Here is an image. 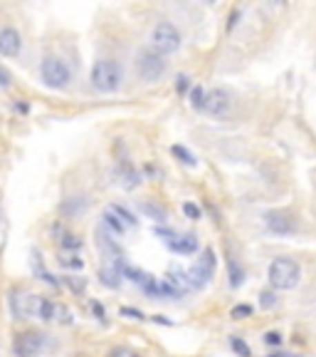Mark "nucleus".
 <instances>
[{
  "instance_id": "nucleus-1",
  "label": "nucleus",
  "mask_w": 316,
  "mask_h": 357,
  "mask_svg": "<svg viewBox=\"0 0 316 357\" xmlns=\"http://www.w3.org/2000/svg\"><path fill=\"white\" fill-rule=\"evenodd\" d=\"M89 82L92 87L99 92V95H114L119 92L124 84V70L117 60H97L92 67V75H89Z\"/></svg>"
},
{
  "instance_id": "nucleus-2",
  "label": "nucleus",
  "mask_w": 316,
  "mask_h": 357,
  "mask_svg": "<svg viewBox=\"0 0 316 357\" xmlns=\"http://www.w3.org/2000/svg\"><path fill=\"white\" fill-rule=\"evenodd\" d=\"M267 280H270L272 291H294L302 280V268L294 258L279 256L267 268Z\"/></svg>"
},
{
  "instance_id": "nucleus-3",
  "label": "nucleus",
  "mask_w": 316,
  "mask_h": 357,
  "mask_svg": "<svg viewBox=\"0 0 316 357\" xmlns=\"http://www.w3.org/2000/svg\"><path fill=\"white\" fill-rule=\"evenodd\" d=\"M181 45H183L181 30L170 23V20H161V23L153 25L151 35H148V48L151 50H156L158 55L168 57V55L178 53Z\"/></svg>"
},
{
  "instance_id": "nucleus-4",
  "label": "nucleus",
  "mask_w": 316,
  "mask_h": 357,
  "mask_svg": "<svg viewBox=\"0 0 316 357\" xmlns=\"http://www.w3.org/2000/svg\"><path fill=\"white\" fill-rule=\"evenodd\" d=\"M134 62H136L139 77L148 84L158 82V80L168 72V60H166L164 55H158L156 50H151V48H141L139 53H136Z\"/></svg>"
},
{
  "instance_id": "nucleus-5",
  "label": "nucleus",
  "mask_w": 316,
  "mask_h": 357,
  "mask_svg": "<svg viewBox=\"0 0 316 357\" xmlns=\"http://www.w3.org/2000/svg\"><path fill=\"white\" fill-rule=\"evenodd\" d=\"M40 77L50 89H65L72 82V67L57 55H47L40 62Z\"/></svg>"
},
{
  "instance_id": "nucleus-6",
  "label": "nucleus",
  "mask_w": 316,
  "mask_h": 357,
  "mask_svg": "<svg viewBox=\"0 0 316 357\" xmlns=\"http://www.w3.org/2000/svg\"><path fill=\"white\" fill-rule=\"evenodd\" d=\"M40 305H42V295L28 291H12L10 293V313L18 320H30V318L40 315Z\"/></svg>"
},
{
  "instance_id": "nucleus-7",
  "label": "nucleus",
  "mask_w": 316,
  "mask_h": 357,
  "mask_svg": "<svg viewBox=\"0 0 316 357\" xmlns=\"http://www.w3.org/2000/svg\"><path fill=\"white\" fill-rule=\"evenodd\" d=\"M235 107V95L228 87H215L208 92V102H205V112L215 119H228Z\"/></svg>"
},
{
  "instance_id": "nucleus-8",
  "label": "nucleus",
  "mask_w": 316,
  "mask_h": 357,
  "mask_svg": "<svg viewBox=\"0 0 316 357\" xmlns=\"http://www.w3.org/2000/svg\"><path fill=\"white\" fill-rule=\"evenodd\" d=\"M264 226L275 236H294L299 231V221L289 211H267L264 214Z\"/></svg>"
},
{
  "instance_id": "nucleus-9",
  "label": "nucleus",
  "mask_w": 316,
  "mask_h": 357,
  "mask_svg": "<svg viewBox=\"0 0 316 357\" xmlns=\"http://www.w3.org/2000/svg\"><path fill=\"white\" fill-rule=\"evenodd\" d=\"M42 347H45V335L37 330H25L12 342V350L18 357H37Z\"/></svg>"
},
{
  "instance_id": "nucleus-10",
  "label": "nucleus",
  "mask_w": 316,
  "mask_h": 357,
  "mask_svg": "<svg viewBox=\"0 0 316 357\" xmlns=\"http://www.w3.org/2000/svg\"><path fill=\"white\" fill-rule=\"evenodd\" d=\"M20 48H23V37L15 28L6 25V28H0V55L3 57H18Z\"/></svg>"
},
{
  "instance_id": "nucleus-11",
  "label": "nucleus",
  "mask_w": 316,
  "mask_h": 357,
  "mask_svg": "<svg viewBox=\"0 0 316 357\" xmlns=\"http://www.w3.org/2000/svg\"><path fill=\"white\" fill-rule=\"evenodd\" d=\"M117 176H119V184H121L126 191H134L136 186L144 181V174H141V169H136L129 159H121L117 164Z\"/></svg>"
},
{
  "instance_id": "nucleus-12",
  "label": "nucleus",
  "mask_w": 316,
  "mask_h": 357,
  "mask_svg": "<svg viewBox=\"0 0 316 357\" xmlns=\"http://www.w3.org/2000/svg\"><path fill=\"white\" fill-rule=\"evenodd\" d=\"M168 246L173 253H178V256H193V253H198V236H193V233H183V236H178L173 241H168Z\"/></svg>"
},
{
  "instance_id": "nucleus-13",
  "label": "nucleus",
  "mask_w": 316,
  "mask_h": 357,
  "mask_svg": "<svg viewBox=\"0 0 316 357\" xmlns=\"http://www.w3.org/2000/svg\"><path fill=\"white\" fill-rule=\"evenodd\" d=\"M141 214H146L148 219H153L156 223H168V208L164 206V203H158L156 199H146V201L139 203Z\"/></svg>"
},
{
  "instance_id": "nucleus-14",
  "label": "nucleus",
  "mask_w": 316,
  "mask_h": 357,
  "mask_svg": "<svg viewBox=\"0 0 316 357\" xmlns=\"http://www.w3.org/2000/svg\"><path fill=\"white\" fill-rule=\"evenodd\" d=\"M55 233H57V241H59V246L65 250H70V253H77V250L82 248L84 246V241L77 233H70V231H65V228L59 226V223H55V228H52Z\"/></svg>"
},
{
  "instance_id": "nucleus-15",
  "label": "nucleus",
  "mask_w": 316,
  "mask_h": 357,
  "mask_svg": "<svg viewBox=\"0 0 316 357\" xmlns=\"http://www.w3.org/2000/svg\"><path fill=\"white\" fill-rule=\"evenodd\" d=\"M213 275L208 273V271H203V268L195 263V266H190V271H188V283H190V288H205L208 283H210Z\"/></svg>"
},
{
  "instance_id": "nucleus-16",
  "label": "nucleus",
  "mask_w": 316,
  "mask_h": 357,
  "mask_svg": "<svg viewBox=\"0 0 316 357\" xmlns=\"http://www.w3.org/2000/svg\"><path fill=\"white\" fill-rule=\"evenodd\" d=\"M99 280H101V286L117 291V288L121 286V273H119L114 266L112 268H101V271H99Z\"/></svg>"
},
{
  "instance_id": "nucleus-17",
  "label": "nucleus",
  "mask_w": 316,
  "mask_h": 357,
  "mask_svg": "<svg viewBox=\"0 0 316 357\" xmlns=\"http://www.w3.org/2000/svg\"><path fill=\"white\" fill-rule=\"evenodd\" d=\"M188 97H190V107H193L195 112H205V102H208V92H205V87L195 84V87H190Z\"/></svg>"
},
{
  "instance_id": "nucleus-18",
  "label": "nucleus",
  "mask_w": 316,
  "mask_h": 357,
  "mask_svg": "<svg viewBox=\"0 0 316 357\" xmlns=\"http://www.w3.org/2000/svg\"><path fill=\"white\" fill-rule=\"evenodd\" d=\"M109 211H112V214H117L119 221H121V223L126 228H134L136 223H139V219H136V216L131 214V211L126 206H121V203H112V206H109Z\"/></svg>"
},
{
  "instance_id": "nucleus-19",
  "label": "nucleus",
  "mask_w": 316,
  "mask_h": 357,
  "mask_svg": "<svg viewBox=\"0 0 316 357\" xmlns=\"http://www.w3.org/2000/svg\"><path fill=\"white\" fill-rule=\"evenodd\" d=\"M170 152H173V156H178V161H181V164H186V167H198V159H195V154L193 152H190V149H186L183 147V144H173V147H170Z\"/></svg>"
},
{
  "instance_id": "nucleus-20",
  "label": "nucleus",
  "mask_w": 316,
  "mask_h": 357,
  "mask_svg": "<svg viewBox=\"0 0 316 357\" xmlns=\"http://www.w3.org/2000/svg\"><path fill=\"white\" fill-rule=\"evenodd\" d=\"M228 271H230V288H240L245 283V271L235 258H228Z\"/></svg>"
},
{
  "instance_id": "nucleus-21",
  "label": "nucleus",
  "mask_w": 316,
  "mask_h": 357,
  "mask_svg": "<svg viewBox=\"0 0 316 357\" xmlns=\"http://www.w3.org/2000/svg\"><path fill=\"white\" fill-rule=\"evenodd\" d=\"M101 219H104V226L109 228V231H112L114 236H121V233L126 231V226H124L121 221H119V216H117V214H112L109 208H106V211H104V216H101Z\"/></svg>"
},
{
  "instance_id": "nucleus-22",
  "label": "nucleus",
  "mask_w": 316,
  "mask_h": 357,
  "mask_svg": "<svg viewBox=\"0 0 316 357\" xmlns=\"http://www.w3.org/2000/svg\"><path fill=\"white\" fill-rule=\"evenodd\" d=\"M198 266L203 268V271H208V273H215V266H217V258H215V250L213 248H205L203 253H200L198 258Z\"/></svg>"
},
{
  "instance_id": "nucleus-23",
  "label": "nucleus",
  "mask_w": 316,
  "mask_h": 357,
  "mask_svg": "<svg viewBox=\"0 0 316 357\" xmlns=\"http://www.w3.org/2000/svg\"><path fill=\"white\" fill-rule=\"evenodd\" d=\"M52 322H59V325H72L75 322V315H72V310L62 303H55V318Z\"/></svg>"
},
{
  "instance_id": "nucleus-24",
  "label": "nucleus",
  "mask_w": 316,
  "mask_h": 357,
  "mask_svg": "<svg viewBox=\"0 0 316 357\" xmlns=\"http://www.w3.org/2000/svg\"><path fill=\"white\" fill-rule=\"evenodd\" d=\"M62 283H65L72 293H77V295H82V293L87 291V278H75V275H67V278H62Z\"/></svg>"
},
{
  "instance_id": "nucleus-25",
  "label": "nucleus",
  "mask_w": 316,
  "mask_h": 357,
  "mask_svg": "<svg viewBox=\"0 0 316 357\" xmlns=\"http://www.w3.org/2000/svg\"><path fill=\"white\" fill-rule=\"evenodd\" d=\"M277 303H279V298H277V291H262V293H259V308H262V310L277 308Z\"/></svg>"
},
{
  "instance_id": "nucleus-26",
  "label": "nucleus",
  "mask_w": 316,
  "mask_h": 357,
  "mask_svg": "<svg viewBox=\"0 0 316 357\" xmlns=\"http://www.w3.org/2000/svg\"><path fill=\"white\" fill-rule=\"evenodd\" d=\"M230 347H233V350L237 352L240 357H252L250 345H247V342L242 338H237V335H233V338H230Z\"/></svg>"
},
{
  "instance_id": "nucleus-27",
  "label": "nucleus",
  "mask_w": 316,
  "mask_h": 357,
  "mask_svg": "<svg viewBox=\"0 0 316 357\" xmlns=\"http://www.w3.org/2000/svg\"><path fill=\"white\" fill-rule=\"evenodd\" d=\"M106 357H141V355L129 345H114L112 350L106 352Z\"/></svg>"
},
{
  "instance_id": "nucleus-28",
  "label": "nucleus",
  "mask_w": 316,
  "mask_h": 357,
  "mask_svg": "<svg viewBox=\"0 0 316 357\" xmlns=\"http://www.w3.org/2000/svg\"><path fill=\"white\" fill-rule=\"evenodd\" d=\"M40 320H45V322H52V318H55V303L52 300H47V298H42V305H40Z\"/></svg>"
},
{
  "instance_id": "nucleus-29",
  "label": "nucleus",
  "mask_w": 316,
  "mask_h": 357,
  "mask_svg": "<svg viewBox=\"0 0 316 357\" xmlns=\"http://www.w3.org/2000/svg\"><path fill=\"white\" fill-rule=\"evenodd\" d=\"M183 214H186L190 221H200V219H203V208H200L198 203H193V201H186V203H183Z\"/></svg>"
},
{
  "instance_id": "nucleus-30",
  "label": "nucleus",
  "mask_w": 316,
  "mask_h": 357,
  "mask_svg": "<svg viewBox=\"0 0 316 357\" xmlns=\"http://www.w3.org/2000/svg\"><path fill=\"white\" fill-rule=\"evenodd\" d=\"M59 266L72 268V271H79V268L84 266V261L82 258H77L75 253H70V256H59Z\"/></svg>"
},
{
  "instance_id": "nucleus-31",
  "label": "nucleus",
  "mask_w": 316,
  "mask_h": 357,
  "mask_svg": "<svg viewBox=\"0 0 316 357\" xmlns=\"http://www.w3.org/2000/svg\"><path fill=\"white\" fill-rule=\"evenodd\" d=\"M230 315H233L235 320H245V318H250V315H252V305H247V303L235 305V308L230 310Z\"/></svg>"
},
{
  "instance_id": "nucleus-32",
  "label": "nucleus",
  "mask_w": 316,
  "mask_h": 357,
  "mask_svg": "<svg viewBox=\"0 0 316 357\" xmlns=\"http://www.w3.org/2000/svg\"><path fill=\"white\" fill-rule=\"evenodd\" d=\"M264 345H270V347H277L279 350V345H282V333L279 330H270V333H264Z\"/></svg>"
},
{
  "instance_id": "nucleus-33",
  "label": "nucleus",
  "mask_w": 316,
  "mask_h": 357,
  "mask_svg": "<svg viewBox=\"0 0 316 357\" xmlns=\"http://www.w3.org/2000/svg\"><path fill=\"white\" fill-rule=\"evenodd\" d=\"M176 92L178 95H188V92H190V82H188L186 75H178L176 77Z\"/></svg>"
},
{
  "instance_id": "nucleus-34",
  "label": "nucleus",
  "mask_w": 316,
  "mask_h": 357,
  "mask_svg": "<svg viewBox=\"0 0 316 357\" xmlns=\"http://www.w3.org/2000/svg\"><path fill=\"white\" fill-rule=\"evenodd\" d=\"M121 315L131 318V320H146V318H144V313H141V310L129 308V305H126V308H121Z\"/></svg>"
},
{
  "instance_id": "nucleus-35",
  "label": "nucleus",
  "mask_w": 316,
  "mask_h": 357,
  "mask_svg": "<svg viewBox=\"0 0 316 357\" xmlns=\"http://www.w3.org/2000/svg\"><path fill=\"white\" fill-rule=\"evenodd\" d=\"M89 308H92V313L97 318H99V320H106V313H104V305L101 303H97V300H92V303H89Z\"/></svg>"
},
{
  "instance_id": "nucleus-36",
  "label": "nucleus",
  "mask_w": 316,
  "mask_h": 357,
  "mask_svg": "<svg viewBox=\"0 0 316 357\" xmlns=\"http://www.w3.org/2000/svg\"><path fill=\"white\" fill-rule=\"evenodd\" d=\"M10 82H12L10 72L3 70V67H0V87H10Z\"/></svg>"
},
{
  "instance_id": "nucleus-37",
  "label": "nucleus",
  "mask_w": 316,
  "mask_h": 357,
  "mask_svg": "<svg viewBox=\"0 0 316 357\" xmlns=\"http://www.w3.org/2000/svg\"><path fill=\"white\" fill-rule=\"evenodd\" d=\"M267 357H302L299 352H287V350H275V352H270Z\"/></svg>"
},
{
  "instance_id": "nucleus-38",
  "label": "nucleus",
  "mask_w": 316,
  "mask_h": 357,
  "mask_svg": "<svg viewBox=\"0 0 316 357\" xmlns=\"http://www.w3.org/2000/svg\"><path fill=\"white\" fill-rule=\"evenodd\" d=\"M240 15H242L240 10H233V12H230V23H228V30H233V28H235V23H237V20H240Z\"/></svg>"
},
{
  "instance_id": "nucleus-39",
  "label": "nucleus",
  "mask_w": 316,
  "mask_h": 357,
  "mask_svg": "<svg viewBox=\"0 0 316 357\" xmlns=\"http://www.w3.org/2000/svg\"><path fill=\"white\" fill-rule=\"evenodd\" d=\"M151 320L153 322H161V325H173V320H168V318H166V315H151Z\"/></svg>"
}]
</instances>
